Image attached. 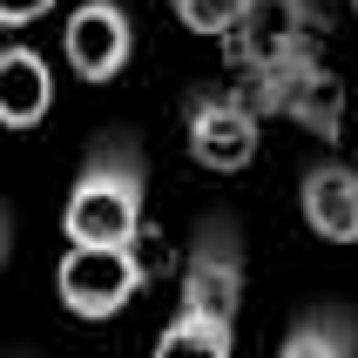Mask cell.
I'll list each match as a JSON object with an SVG mask.
<instances>
[{"mask_svg": "<svg viewBox=\"0 0 358 358\" xmlns=\"http://www.w3.org/2000/svg\"><path fill=\"white\" fill-rule=\"evenodd\" d=\"M61 55H68V75L101 88L136 61V20L122 14V0H81L61 27Z\"/></svg>", "mask_w": 358, "mask_h": 358, "instance_id": "cell-7", "label": "cell"}, {"mask_svg": "<svg viewBox=\"0 0 358 358\" xmlns=\"http://www.w3.org/2000/svg\"><path fill=\"white\" fill-rule=\"evenodd\" d=\"M298 203H304V223L324 243H358V169L352 162H338V156L311 162L298 182Z\"/></svg>", "mask_w": 358, "mask_h": 358, "instance_id": "cell-8", "label": "cell"}, {"mask_svg": "<svg viewBox=\"0 0 358 358\" xmlns=\"http://www.w3.org/2000/svg\"><path fill=\"white\" fill-rule=\"evenodd\" d=\"M61 0H0V27H34V20H48Z\"/></svg>", "mask_w": 358, "mask_h": 358, "instance_id": "cell-12", "label": "cell"}, {"mask_svg": "<svg viewBox=\"0 0 358 358\" xmlns=\"http://www.w3.org/2000/svg\"><path fill=\"white\" fill-rule=\"evenodd\" d=\"M237 304H243V237L223 210H210L182 257V304L162 324L149 358H230L237 352Z\"/></svg>", "mask_w": 358, "mask_h": 358, "instance_id": "cell-1", "label": "cell"}, {"mask_svg": "<svg viewBox=\"0 0 358 358\" xmlns=\"http://www.w3.org/2000/svg\"><path fill=\"white\" fill-rule=\"evenodd\" d=\"M182 136H189V156L203 169H250L257 162V101L250 95H230V88H196V95L182 101Z\"/></svg>", "mask_w": 358, "mask_h": 358, "instance_id": "cell-5", "label": "cell"}, {"mask_svg": "<svg viewBox=\"0 0 358 358\" xmlns=\"http://www.w3.org/2000/svg\"><path fill=\"white\" fill-rule=\"evenodd\" d=\"M318 34H324V20L311 0H243V14L230 20L223 48L257 75V68H278V61L318 55Z\"/></svg>", "mask_w": 358, "mask_h": 358, "instance_id": "cell-6", "label": "cell"}, {"mask_svg": "<svg viewBox=\"0 0 358 358\" xmlns=\"http://www.w3.org/2000/svg\"><path fill=\"white\" fill-rule=\"evenodd\" d=\"M142 284H149V271H142L136 243H68V257H61V271H55L61 304H68L75 318H88V324L129 311Z\"/></svg>", "mask_w": 358, "mask_h": 358, "instance_id": "cell-3", "label": "cell"}, {"mask_svg": "<svg viewBox=\"0 0 358 358\" xmlns=\"http://www.w3.org/2000/svg\"><path fill=\"white\" fill-rule=\"evenodd\" d=\"M257 108L264 115H284V122H298V129H311L318 142H338L345 136V88L338 75L324 68L318 55H298V61H278V68H257Z\"/></svg>", "mask_w": 358, "mask_h": 358, "instance_id": "cell-4", "label": "cell"}, {"mask_svg": "<svg viewBox=\"0 0 358 358\" xmlns=\"http://www.w3.org/2000/svg\"><path fill=\"white\" fill-rule=\"evenodd\" d=\"M149 210V156L136 136H101L68 182V243H136Z\"/></svg>", "mask_w": 358, "mask_h": 358, "instance_id": "cell-2", "label": "cell"}, {"mask_svg": "<svg viewBox=\"0 0 358 358\" xmlns=\"http://www.w3.org/2000/svg\"><path fill=\"white\" fill-rule=\"evenodd\" d=\"M7 250H14V217H7V203H0V271H7Z\"/></svg>", "mask_w": 358, "mask_h": 358, "instance_id": "cell-13", "label": "cell"}, {"mask_svg": "<svg viewBox=\"0 0 358 358\" xmlns=\"http://www.w3.org/2000/svg\"><path fill=\"white\" fill-rule=\"evenodd\" d=\"M55 108V68L27 41H0V129H41Z\"/></svg>", "mask_w": 358, "mask_h": 358, "instance_id": "cell-9", "label": "cell"}, {"mask_svg": "<svg viewBox=\"0 0 358 358\" xmlns=\"http://www.w3.org/2000/svg\"><path fill=\"white\" fill-rule=\"evenodd\" d=\"M278 358H358V318L345 304H318L284 331Z\"/></svg>", "mask_w": 358, "mask_h": 358, "instance_id": "cell-10", "label": "cell"}, {"mask_svg": "<svg viewBox=\"0 0 358 358\" xmlns=\"http://www.w3.org/2000/svg\"><path fill=\"white\" fill-rule=\"evenodd\" d=\"M169 7L189 34H230V20L243 14V0H169Z\"/></svg>", "mask_w": 358, "mask_h": 358, "instance_id": "cell-11", "label": "cell"}]
</instances>
